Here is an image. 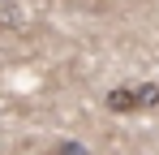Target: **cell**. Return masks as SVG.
Returning <instances> with one entry per match:
<instances>
[{
  "instance_id": "cell-1",
  "label": "cell",
  "mask_w": 159,
  "mask_h": 155,
  "mask_svg": "<svg viewBox=\"0 0 159 155\" xmlns=\"http://www.w3.org/2000/svg\"><path fill=\"white\" fill-rule=\"evenodd\" d=\"M107 108H112V112H133V108H138V91H133V86H116V91L107 95Z\"/></svg>"
},
{
  "instance_id": "cell-2",
  "label": "cell",
  "mask_w": 159,
  "mask_h": 155,
  "mask_svg": "<svg viewBox=\"0 0 159 155\" xmlns=\"http://www.w3.org/2000/svg\"><path fill=\"white\" fill-rule=\"evenodd\" d=\"M155 103H159V86H151V82L138 86V108H155Z\"/></svg>"
},
{
  "instance_id": "cell-3",
  "label": "cell",
  "mask_w": 159,
  "mask_h": 155,
  "mask_svg": "<svg viewBox=\"0 0 159 155\" xmlns=\"http://www.w3.org/2000/svg\"><path fill=\"white\" fill-rule=\"evenodd\" d=\"M52 155H86V151H82V147H73V142H60Z\"/></svg>"
}]
</instances>
